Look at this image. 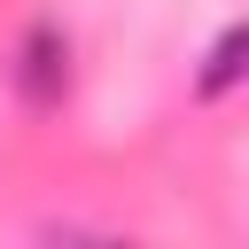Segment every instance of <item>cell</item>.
<instances>
[{"label":"cell","instance_id":"obj_1","mask_svg":"<svg viewBox=\"0 0 249 249\" xmlns=\"http://www.w3.org/2000/svg\"><path fill=\"white\" fill-rule=\"evenodd\" d=\"M16 93L31 109H62L70 101V31L54 16L23 23V39H16Z\"/></svg>","mask_w":249,"mask_h":249},{"label":"cell","instance_id":"obj_2","mask_svg":"<svg viewBox=\"0 0 249 249\" xmlns=\"http://www.w3.org/2000/svg\"><path fill=\"white\" fill-rule=\"evenodd\" d=\"M241 54H249V31H241V23H226V31H218V47H210V62H202V78H195V93H202V101L233 93V78H241Z\"/></svg>","mask_w":249,"mask_h":249}]
</instances>
